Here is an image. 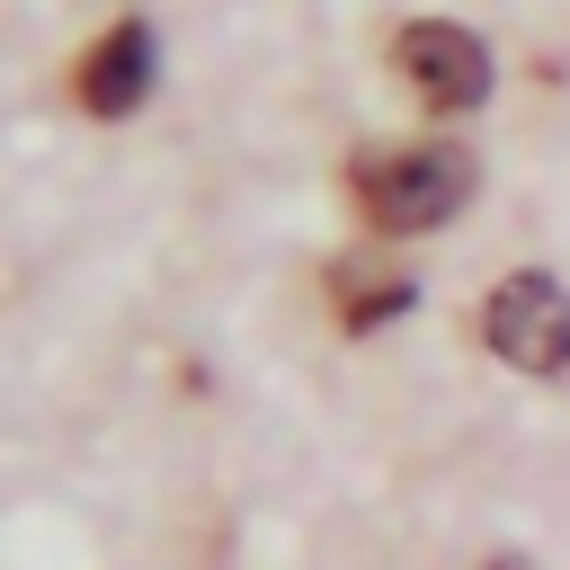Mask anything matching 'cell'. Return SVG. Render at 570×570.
<instances>
[{
    "label": "cell",
    "mask_w": 570,
    "mask_h": 570,
    "mask_svg": "<svg viewBox=\"0 0 570 570\" xmlns=\"http://www.w3.org/2000/svg\"><path fill=\"white\" fill-rule=\"evenodd\" d=\"M419 303V285L392 267V258H338L330 267V312H338V330H383V321H401Z\"/></svg>",
    "instance_id": "5b68a950"
},
{
    "label": "cell",
    "mask_w": 570,
    "mask_h": 570,
    "mask_svg": "<svg viewBox=\"0 0 570 570\" xmlns=\"http://www.w3.org/2000/svg\"><path fill=\"white\" fill-rule=\"evenodd\" d=\"M472 330H481V347H490L499 365H517V374H570V294H561L543 267L499 276V285L481 294Z\"/></svg>",
    "instance_id": "7a4b0ae2"
},
{
    "label": "cell",
    "mask_w": 570,
    "mask_h": 570,
    "mask_svg": "<svg viewBox=\"0 0 570 570\" xmlns=\"http://www.w3.org/2000/svg\"><path fill=\"white\" fill-rule=\"evenodd\" d=\"M71 98L89 116H134L151 98V27L142 18H116L80 62H71Z\"/></svg>",
    "instance_id": "277c9868"
},
{
    "label": "cell",
    "mask_w": 570,
    "mask_h": 570,
    "mask_svg": "<svg viewBox=\"0 0 570 570\" xmlns=\"http://www.w3.org/2000/svg\"><path fill=\"white\" fill-rule=\"evenodd\" d=\"M392 71L410 80V98H419L428 116H463V107L490 98V53H481V36L454 27V18H410V27L392 36Z\"/></svg>",
    "instance_id": "3957f363"
},
{
    "label": "cell",
    "mask_w": 570,
    "mask_h": 570,
    "mask_svg": "<svg viewBox=\"0 0 570 570\" xmlns=\"http://www.w3.org/2000/svg\"><path fill=\"white\" fill-rule=\"evenodd\" d=\"M481 570H534V561H525V552H490Z\"/></svg>",
    "instance_id": "8992f818"
},
{
    "label": "cell",
    "mask_w": 570,
    "mask_h": 570,
    "mask_svg": "<svg viewBox=\"0 0 570 570\" xmlns=\"http://www.w3.org/2000/svg\"><path fill=\"white\" fill-rule=\"evenodd\" d=\"M463 196H472V151L463 142H383V151L347 160V205L392 240L454 223Z\"/></svg>",
    "instance_id": "6da1fadb"
}]
</instances>
